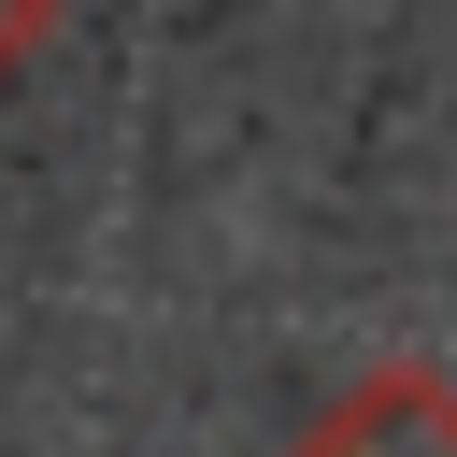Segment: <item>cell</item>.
I'll return each instance as SVG.
<instances>
[{"label": "cell", "instance_id": "cell-1", "mask_svg": "<svg viewBox=\"0 0 457 457\" xmlns=\"http://www.w3.org/2000/svg\"><path fill=\"white\" fill-rule=\"evenodd\" d=\"M286 457H457V386L414 371V357H400V371H357Z\"/></svg>", "mask_w": 457, "mask_h": 457}, {"label": "cell", "instance_id": "cell-2", "mask_svg": "<svg viewBox=\"0 0 457 457\" xmlns=\"http://www.w3.org/2000/svg\"><path fill=\"white\" fill-rule=\"evenodd\" d=\"M43 43H57V0H0V86H14Z\"/></svg>", "mask_w": 457, "mask_h": 457}]
</instances>
